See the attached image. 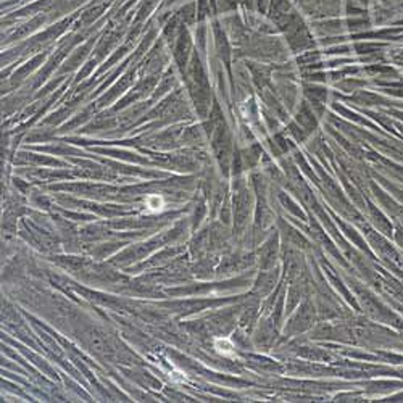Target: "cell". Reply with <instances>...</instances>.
<instances>
[{"mask_svg": "<svg viewBox=\"0 0 403 403\" xmlns=\"http://www.w3.org/2000/svg\"><path fill=\"white\" fill-rule=\"evenodd\" d=\"M215 350L222 357H234V343L229 339H216L215 341Z\"/></svg>", "mask_w": 403, "mask_h": 403, "instance_id": "obj_1", "label": "cell"}, {"mask_svg": "<svg viewBox=\"0 0 403 403\" xmlns=\"http://www.w3.org/2000/svg\"><path fill=\"white\" fill-rule=\"evenodd\" d=\"M145 208L150 213H158V211L165 210V200L161 195H148L145 199Z\"/></svg>", "mask_w": 403, "mask_h": 403, "instance_id": "obj_2", "label": "cell"}]
</instances>
